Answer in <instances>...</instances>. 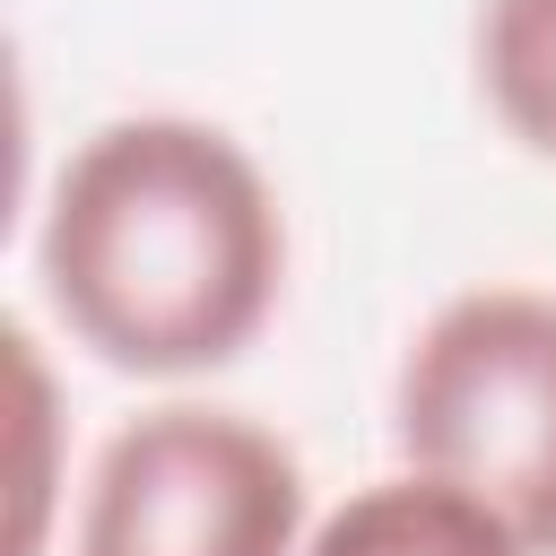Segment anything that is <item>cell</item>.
Returning a JSON list of instances; mask_svg holds the SVG:
<instances>
[{"mask_svg":"<svg viewBox=\"0 0 556 556\" xmlns=\"http://www.w3.org/2000/svg\"><path fill=\"white\" fill-rule=\"evenodd\" d=\"M52 321L113 374L191 382L235 365L287 295V208L261 156L191 113L96 122L35 226Z\"/></svg>","mask_w":556,"mask_h":556,"instance_id":"cell-1","label":"cell"},{"mask_svg":"<svg viewBox=\"0 0 556 556\" xmlns=\"http://www.w3.org/2000/svg\"><path fill=\"white\" fill-rule=\"evenodd\" d=\"M400 469L478 495L530 556H556V295L486 278L443 295L391 382Z\"/></svg>","mask_w":556,"mask_h":556,"instance_id":"cell-2","label":"cell"},{"mask_svg":"<svg viewBox=\"0 0 556 556\" xmlns=\"http://www.w3.org/2000/svg\"><path fill=\"white\" fill-rule=\"evenodd\" d=\"M304 460L243 408L156 400L104 434L70 556H304Z\"/></svg>","mask_w":556,"mask_h":556,"instance_id":"cell-3","label":"cell"},{"mask_svg":"<svg viewBox=\"0 0 556 556\" xmlns=\"http://www.w3.org/2000/svg\"><path fill=\"white\" fill-rule=\"evenodd\" d=\"M304 556H530V547L478 495L426 469H391V478H365L348 504H330Z\"/></svg>","mask_w":556,"mask_h":556,"instance_id":"cell-4","label":"cell"},{"mask_svg":"<svg viewBox=\"0 0 556 556\" xmlns=\"http://www.w3.org/2000/svg\"><path fill=\"white\" fill-rule=\"evenodd\" d=\"M469 61L504 139L556 165V0H478Z\"/></svg>","mask_w":556,"mask_h":556,"instance_id":"cell-5","label":"cell"},{"mask_svg":"<svg viewBox=\"0 0 556 556\" xmlns=\"http://www.w3.org/2000/svg\"><path fill=\"white\" fill-rule=\"evenodd\" d=\"M9 382H17V426H26V452H17V539H9V556H35L43 547V504H52L43 452H35L52 434V374H43V348H35L26 321H9Z\"/></svg>","mask_w":556,"mask_h":556,"instance_id":"cell-6","label":"cell"}]
</instances>
